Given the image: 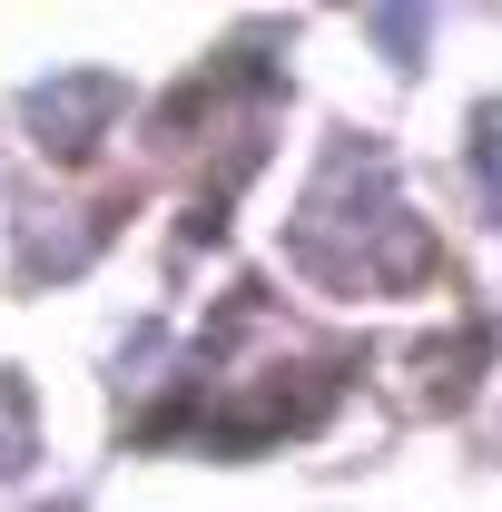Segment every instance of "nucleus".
Masks as SVG:
<instances>
[{"mask_svg": "<svg viewBox=\"0 0 502 512\" xmlns=\"http://www.w3.org/2000/svg\"><path fill=\"white\" fill-rule=\"evenodd\" d=\"M109 109H119V79H99V69H69L60 89H30V128L50 148H69V158L89 148V128L109 119Z\"/></svg>", "mask_w": 502, "mask_h": 512, "instance_id": "obj_1", "label": "nucleus"}]
</instances>
